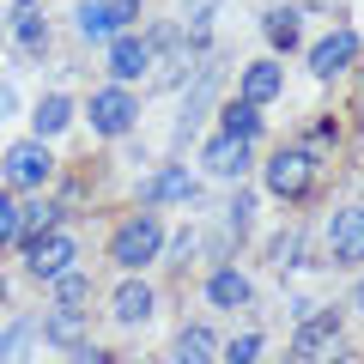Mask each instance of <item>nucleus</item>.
Segmentation results:
<instances>
[{"label": "nucleus", "instance_id": "1", "mask_svg": "<svg viewBox=\"0 0 364 364\" xmlns=\"http://www.w3.org/2000/svg\"><path fill=\"white\" fill-rule=\"evenodd\" d=\"M158 255H164V225H158V213L128 219V225L116 231V243H109V261H116V267H128V273L152 267Z\"/></svg>", "mask_w": 364, "mask_h": 364}, {"label": "nucleus", "instance_id": "2", "mask_svg": "<svg viewBox=\"0 0 364 364\" xmlns=\"http://www.w3.org/2000/svg\"><path fill=\"white\" fill-rule=\"evenodd\" d=\"M316 170H322V158L304 152V146L273 152V158H267V195H279V200H304V195L316 188Z\"/></svg>", "mask_w": 364, "mask_h": 364}, {"label": "nucleus", "instance_id": "3", "mask_svg": "<svg viewBox=\"0 0 364 364\" xmlns=\"http://www.w3.org/2000/svg\"><path fill=\"white\" fill-rule=\"evenodd\" d=\"M85 122L104 134V140H122V134H134V122H140V104H134L128 85H104V91L85 97Z\"/></svg>", "mask_w": 364, "mask_h": 364}, {"label": "nucleus", "instance_id": "4", "mask_svg": "<svg viewBox=\"0 0 364 364\" xmlns=\"http://www.w3.org/2000/svg\"><path fill=\"white\" fill-rule=\"evenodd\" d=\"M73 261H79V243L67 231H49V237H37V243H25V273L43 279V286H55Z\"/></svg>", "mask_w": 364, "mask_h": 364}, {"label": "nucleus", "instance_id": "5", "mask_svg": "<svg viewBox=\"0 0 364 364\" xmlns=\"http://www.w3.org/2000/svg\"><path fill=\"white\" fill-rule=\"evenodd\" d=\"M0 176H6V188H43V182L55 176V158L43 140H18L13 152L0 158Z\"/></svg>", "mask_w": 364, "mask_h": 364}, {"label": "nucleus", "instance_id": "6", "mask_svg": "<svg viewBox=\"0 0 364 364\" xmlns=\"http://www.w3.org/2000/svg\"><path fill=\"white\" fill-rule=\"evenodd\" d=\"M358 255H364V207H340L334 219H328V261L334 267H358Z\"/></svg>", "mask_w": 364, "mask_h": 364}, {"label": "nucleus", "instance_id": "7", "mask_svg": "<svg viewBox=\"0 0 364 364\" xmlns=\"http://www.w3.org/2000/svg\"><path fill=\"white\" fill-rule=\"evenodd\" d=\"M352 61H358V31H352V25L328 31V37L310 49V73H316V79H334V73H346Z\"/></svg>", "mask_w": 364, "mask_h": 364}, {"label": "nucleus", "instance_id": "8", "mask_svg": "<svg viewBox=\"0 0 364 364\" xmlns=\"http://www.w3.org/2000/svg\"><path fill=\"white\" fill-rule=\"evenodd\" d=\"M279 91H286V73H279V61H249V67H243V97H237V104L261 109V104H273Z\"/></svg>", "mask_w": 364, "mask_h": 364}, {"label": "nucleus", "instance_id": "9", "mask_svg": "<svg viewBox=\"0 0 364 364\" xmlns=\"http://www.w3.org/2000/svg\"><path fill=\"white\" fill-rule=\"evenodd\" d=\"M170 358H176V364H219V334H213L207 322L176 328V346H170Z\"/></svg>", "mask_w": 364, "mask_h": 364}, {"label": "nucleus", "instance_id": "10", "mask_svg": "<svg viewBox=\"0 0 364 364\" xmlns=\"http://www.w3.org/2000/svg\"><path fill=\"white\" fill-rule=\"evenodd\" d=\"M146 67H152V49H146V37H109V73H116V85H128V79H140Z\"/></svg>", "mask_w": 364, "mask_h": 364}, {"label": "nucleus", "instance_id": "11", "mask_svg": "<svg viewBox=\"0 0 364 364\" xmlns=\"http://www.w3.org/2000/svg\"><path fill=\"white\" fill-rule=\"evenodd\" d=\"M334 334H340V316H334V310H316V316H304L291 352H298V358H322V352L334 346Z\"/></svg>", "mask_w": 364, "mask_h": 364}, {"label": "nucleus", "instance_id": "12", "mask_svg": "<svg viewBox=\"0 0 364 364\" xmlns=\"http://www.w3.org/2000/svg\"><path fill=\"white\" fill-rule=\"evenodd\" d=\"M207 304H213V310H249V279L237 267H219L207 279Z\"/></svg>", "mask_w": 364, "mask_h": 364}, {"label": "nucleus", "instance_id": "13", "mask_svg": "<svg viewBox=\"0 0 364 364\" xmlns=\"http://www.w3.org/2000/svg\"><path fill=\"white\" fill-rule=\"evenodd\" d=\"M152 286H146V279H128V286H116V298H109V316H116V322H146V316H152Z\"/></svg>", "mask_w": 364, "mask_h": 364}, {"label": "nucleus", "instance_id": "14", "mask_svg": "<svg viewBox=\"0 0 364 364\" xmlns=\"http://www.w3.org/2000/svg\"><path fill=\"white\" fill-rule=\"evenodd\" d=\"M200 158H207V170H213V176H243V170H249V146L225 140V134H213Z\"/></svg>", "mask_w": 364, "mask_h": 364}, {"label": "nucleus", "instance_id": "15", "mask_svg": "<svg viewBox=\"0 0 364 364\" xmlns=\"http://www.w3.org/2000/svg\"><path fill=\"white\" fill-rule=\"evenodd\" d=\"M219 134H225V140H237V146H255V140H261V109L225 104V109H219Z\"/></svg>", "mask_w": 364, "mask_h": 364}, {"label": "nucleus", "instance_id": "16", "mask_svg": "<svg viewBox=\"0 0 364 364\" xmlns=\"http://www.w3.org/2000/svg\"><path fill=\"white\" fill-rule=\"evenodd\" d=\"M152 200H158V207H182V200H195V176H188L182 164H164L152 176Z\"/></svg>", "mask_w": 364, "mask_h": 364}, {"label": "nucleus", "instance_id": "17", "mask_svg": "<svg viewBox=\"0 0 364 364\" xmlns=\"http://www.w3.org/2000/svg\"><path fill=\"white\" fill-rule=\"evenodd\" d=\"M43 340H49V346H85V310H55L49 322H43Z\"/></svg>", "mask_w": 364, "mask_h": 364}, {"label": "nucleus", "instance_id": "18", "mask_svg": "<svg viewBox=\"0 0 364 364\" xmlns=\"http://www.w3.org/2000/svg\"><path fill=\"white\" fill-rule=\"evenodd\" d=\"M73 25H79V37H85V43L122 37V31H116V18H109V0H85V6L73 13Z\"/></svg>", "mask_w": 364, "mask_h": 364}, {"label": "nucleus", "instance_id": "19", "mask_svg": "<svg viewBox=\"0 0 364 364\" xmlns=\"http://www.w3.org/2000/svg\"><path fill=\"white\" fill-rule=\"evenodd\" d=\"M261 31H267V43L279 55L298 49V6H267V13H261Z\"/></svg>", "mask_w": 364, "mask_h": 364}, {"label": "nucleus", "instance_id": "20", "mask_svg": "<svg viewBox=\"0 0 364 364\" xmlns=\"http://www.w3.org/2000/svg\"><path fill=\"white\" fill-rule=\"evenodd\" d=\"M55 219H61V207H55V200H31V207H18V243H37V237H49Z\"/></svg>", "mask_w": 364, "mask_h": 364}, {"label": "nucleus", "instance_id": "21", "mask_svg": "<svg viewBox=\"0 0 364 364\" xmlns=\"http://www.w3.org/2000/svg\"><path fill=\"white\" fill-rule=\"evenodd\" d=\"M13 43H18V49H25V55H37L43 43H49V25H43V13H37V6H31V0H25V6H18V13H13Z\"/></svg>", "mask_w": 364, "mask_h": 364}, {"label": "nucleus", "instance_id": "22", "mask_svg": "<svg viewBox=\"0 0 364 364\" xmlns=\"http://www.w3.org/2000/svg\"><path fill=\"white\" fill-rule=\"evenodd\" d=\"M31 122H37V134H31V140H49V134H61L67 122H73V104L55 91V97H43V104L31 109Z\"/></svg>", "mask_w": 364, "mask_h": 364}, {"label": "nucleus", "instance_id": "23", "mask_svg": "<svg viewBox=\"0 0 364 364\" xmlns=\"http://www.w3.org/2000/svg\"><path fill=\"white\" fill-rule=\"evenodd\" d=\"M85 304H91V273L67 267L61 279H55V310H85Z\"/></svg>", "mask_w": 364, "mask_h": 364}, {"label": "nucleus", "instance_id": "24", "mask_svg": "<svg viewBox=\"0 0 364 364\" xmlns=\"http://www.w3.org/2000/svg\"><path fill=\"white\" fill-rule=\"evenodd\" d=\"M31 346H37V322H13L0 334V364H25Z\"/></svg>", "mask_w": 364, "mask_h": 364}, {"label": "nucleus", "instance_id": "25", "mask_svg": "<svg viewBox=\"0 0 364 364\" xmlns=\"http://www.w3.org/2000/svg\"><path fill=\"white\" fill-rule=\"evenodd\" d=\"M225 364H261V334H237L231 346H219Z\"/></svg>", "mask_w": 364, "mask_h": 364}, {"label": "nucleus", "instance_id": "26", "mask_svg": "<svg viewBox=\"0 0 364 364\" xmlns=\"http://www.w3.org/2000/svg\"><path fill=\"white\" fill-rule=\"evenodd\" d=\"M18 243V200L0 195V249H13Z\"/></svg>", "mask_w": 364, "mask_h": 364}, {"label": "nucleus", "instance_id": "27", "mask_svg": "<svg viewBox=\"0 0 364 364\" xmlns=\"http://www.w3.org/2000/svg\"><path fill=\"white\" fill-rule=\"evenodd\" d=\"M164 249H170L164 261H176V267H182V261H195V231H176V237H170Z\"/></svg>", "mask_w": 364, "mask_h": 364}, {"label": "nucleus", "instance_id": "28", "mask_svg": "<svg viewBox=\"0 0 364 364\" xmlns=\"http://www.w3.org/2000/svg\"><path fill=\"white\" fill-rule=\"evenodd\" d=\"M134 13H140V0H109V18H116V31H128Z\"/></svg>", "mask_w": 364, "mask_h": 364}, {"label": "nucleus", "instance_id": "29", "mask_svg": "<svg viewBox=\"0 0 364 364\" xmlns=\"http://www.w3.org/2000/svg\"><path fill=\"white\" fill-rule=\"evenodd\" d=\"M249 207H255L249 195H237V200H231V231H249Z\"/></svg>", "mask_w": 364, "mask_h": 364}, {"label": "nucleus", "instance_id": "30", "mask_svg": "<svg viewBox=\"0 0 364 364\" xmlns=\"http://www.w3.org/2000/svg\"><path fill=\"white\" fill-rule=\"evenodd\" d=\"M67 364H109V352L104 346H73V358Z\"/></svg>", "mask_w": 364, "mask_h": 364}, {"label": "nucleus", "instance_id": "31", "mask_svg": "<svg viewBox=\"0 0 364 364\" xmlns=\"http://www.w3.org/2000/svg\"><path fill=\"white\" fill-rule=\"evenodd\" d=\"M0 298H6V279H0Z\"/></svg>", "mask_w": 364, "mask_h": 364}, {"label": "nucleus", "instance_id": "32", "mask_svg": "<svg viewBox=\"0 0 364 364\" xmlns=\"http://www.w3.org/2000/svg\"><path fill=\"white\" fill-rule=\"evenodd\" d=\"M122 364H140V358H122Z\"/></svg>", "mask_w": 364, "mask_h": 364}, {"label": "nucleus", "instance_id": "33", "mask_svg": "<svg viewBox=\"0 0 364 364\" xmlns=\"http://www.w3.org/2000/svg\"><path fill=\"white\" fill-rule=\"evenodd\" d=\"M18 6H25V0H18Z\"/></svg>", "mask_w": 364, "mask_h": 364}]
</instances>
